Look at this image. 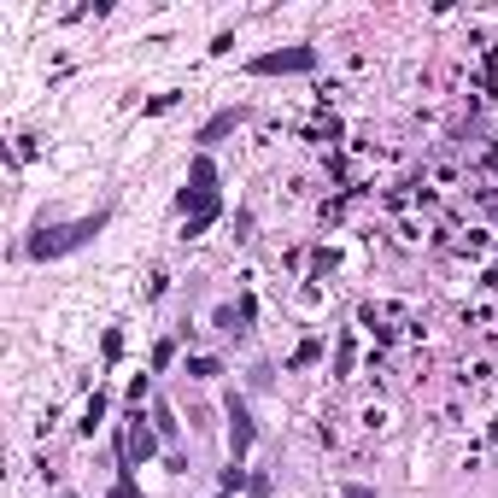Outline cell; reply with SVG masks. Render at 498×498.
<instances>
[{"label":"cell","mask_w":498,"mask_h":498,"mask_svg":"<svg viewBox=\"0 0 498 498\" xmlns=\"http://www.w3.org/2000/svg\"><path fill=\"white\" fill-rule=\"evenodd\" d=\"M346 498H376V493H369V487H346Z\"/></svg>","instance_id":"obj_6"},{"label":"cell","mask_w":498,"mask_h":498,"mask_svg":"<svg viewBox=\"0 0 498 498\" xmlns=\"http://www.w3.org/2000/svg\"><path fill=\"white\" fill-rule=\"evenodd\" d=\"M311 65H317V53H311V47H282V53H258V59H253L258 77H282V71H311Z\"/></svg>","instance_id":"obj_2"},{"label":"cell","mask_w":498,"mask_h":498,"mask_svg":"<svg viewBox=\"0 0 498 498\" xmlns=\"http://www.w3.org/2000/svg\"><path fill=\"white\" fill-rule=\"evenodd\" d=\"M246 440H253V422H246V410L235 405V452H246Z\"/></svg>","instance_id":"obj_4"},{"label":"cell","mask_w":498,"mask_h":498,"mask_svg":"<svg viewBox=\"0 0 498 498\" xmlns=\"http://www.w3.org/2000/svg\"><path fill=\"white\" fill-rule=\"evenodd\" d=\"M100 229H106V211H94V217H82V223H65V229H35L30 258H65V253H77V246H89Z\"/></svg>","instance_id":"obj_1"},{"label":"cell","mask_w":498,"mask_h":498,"mask_svg":"<svg viewBox=\"0 0 498 498\" xmlns=\"http://www.w3.org/2000/svg\"><path fill=\"white\" fill-rule=\"evenodd\" d=\"M241 118H246L241 106H235V111H217V118H211L206 129H199V141H217V135H229V129H235V123H241Z\"/></svg>","instance_id":"obj_3"},{"label":"cell","mask_w":498,"mask_h":498,"mask_svg":"<svg viewBox=\"0 0 498 498\" xmlns=\"http://www.w3.org/2000/svg\"><path fill=\"white\" fill-rule=\"evenodd\" d=\"M129 452H141V457H147V452H153V434L135 428V434H129Z\"/></svg>","instance_id":"obj_5"}]
</instances>
